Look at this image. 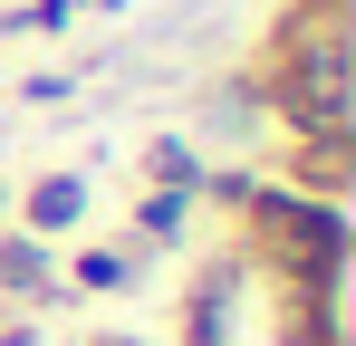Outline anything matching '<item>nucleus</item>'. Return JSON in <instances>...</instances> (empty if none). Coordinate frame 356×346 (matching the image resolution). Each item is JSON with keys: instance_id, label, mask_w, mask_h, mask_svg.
<instances>
[{"instance_id": "4", "label": "nucleus", "mask_w": 356, "mask_h": 346, "mask_svg": "<svg viewBox=\"0 0 356 346\" xmlns=\"http://www.w3.org/2000/svg\"><path fill=\"white\" fill-rule=\"evenodd\" d=\"M289 145V192H308V202H337L356 173V135H280Z\"/></svg>"}, {"instance_id": "1", "label": "nucleus", "mask_w": 356, "mask_h": 346, "mask_svg": "<svg viewBox=\"0 0 356 346\" xmlns=\"http://www.w3.org/2000/svg\"><path fill=\"white\" fill-rule=\"evenodd\" d=\"M260 97L280 106V135H356V49L347 19L327 10H280L270 19V49H260Z\"/></svg>"}, {"instance_id": "2", "label": "nucleus", "mask_w": 356, "mask_h": 346, "mask_svg": "<svg viewBox=\"0 0 356 346\" xmlns=\"http://www.w3.org/2000/svg\"><path fill=\"white\" fill-rule=\"evenodd\" d=\"M241 212V260L270 288H347V212L337 202H308L289 183H212Z\"/></svg>"}, {"instance_id": "3", "label": "nucleus", "mask_w": 356, "mask_h": 346, "mask_svg": "<svg viewBox=\"0 0 356 346\" xmlns=\"http://www.w3.org/2000/svg\"><path fill=\"white\" fill-rule=\"evenodd\" d=\"M337 298H347V288H270V337L280 346H347Z\"/></svg>"}, {"instance_id": "7", "label": "nucleus", "mask_w": 356, "mask_h": 346, "mask_svg": "<svg viewBox=\"0 0 356 346\" xmlns=\"http://www.w3.org/2000/svg\"><path fill=\"white\" fill-rule=\"evenodd\" d=\"M125 279H135V250H125V240L77 250V288H97V298H106V288H125Z\"/></svg>"}, {"instance_id": "8", "label": "nucleus", "mask_w": 356, "mask_h": 346, "mask_svg": "<svg viewBox=\"0 0 356 346\" xmlns=\"http://www.w3.org/2000/svg\"><path fill=\"white\" fill-rule=\"evenodd\" d=\"M298 10H327V19H356V0H298Z\"/></svg>"}, {"instance_id": "5", "label": "nucleus", "mask_w": 356, "mask_h": 346, "mask_svg": "<svg viewBox=\"0 0 356 346\" xmlns=\"http://www.w3.org/2000/svg\"><path fill=\"white\" fill-rule=\"evenodd\" d=\"M0 298H10V308H39V298H58L49 240H29V231H0Z\"/></svg>"}, {"instance_id": "9", "label": "nucleus", "mask_w": 356, "mask_h": 346, "mask_svg": "<svg viewBox=\"0 0 356 346\" xmlns=\"http://www.w3.org/2000/svg\"><path fill=\"white\" fill-rule=\"evenodd\" d=\"M97 346H135V337H97Z\"/></svg>"}, {"instance_id": "6", "label": "nucleus", "mask_w": 356, "mask_h": 346, "mask_svg": "<svg viewBox=\"0 0 356 346\" xmlns=\"http://www.w3.org/2000/svg\"><path fill=\"white\" fill-rule=\"evenodd\" d=\"M19 222H29V240H58V231H77V222H87V183H77V173L29 183V192H19Z\"/></svg>"}]
</instances>
